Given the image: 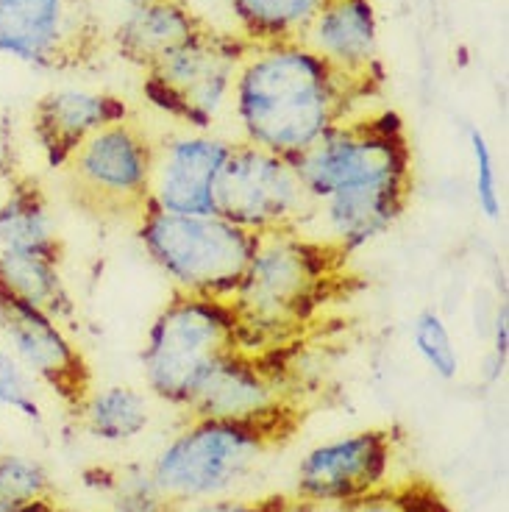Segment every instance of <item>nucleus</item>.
Wrapping results in <instances>:
<instances>
[{
    "instance_id": "5701e85b",
    "label": "nucleus",
    "mask_w": 509,
    "mask_h": 512,
    "mask_svg": "<svg viewBox=\"0 0 509 512\" xmlns=\"http://www.w3.org/2000/svg\"><path fill=\"white\" fill-rule=\"evenodd\" d=\"M87 485L109 493L112 510L109 512H179L181 507L167 499L153 482L151 468L142 465H123V468H92L87 471Z\"/></svg>"
},
{
    "instance_id": "a211bd4d",
    "label": "nucleus",
    "mask_w": 509,
    "mask_h": 512,
    "mask_svg": "<svg viewBox=\"0 0 509 512\" xmlns=\"http://www.w3.org/2000/svg\"><path fill=\"white\" fill-rule=\"evenodd\" d=\"M0 251L37 254L64 265L67 245L59 234L51 198L28 170H14L0 201Z\"/></svg>"
},
{
    "instance_id": "c756f323",
    "label": "nucleus",
    "mask_w": 509,
    "mask_h": 512,
    "mask_svg": "<svg viewBox=\"0 0 509 512\" xmlns=\"http://www.w3.org/2000/svg\"><path fill=\"white\" fill-rule=\"evenodd\" d=\"M56 501H6L0 499V512H51Z\"/></svg>"
},
{
    "instance_id": "c85d7f7f",
    "label": "nucleus",
    "mask_w": 509,
    "mask_h": 512,
    "mask_svg": "<svg viewBox=\"0 0 509 512\" xmlns=\"http://www.w3.org/2000/svg\"><path fill=\"white\" fill-rule=\"evenodd\" d=\"M509 312L507 304H501L496 312V323H493V371L504 373L507 365V351H509Z\"/></svg>"
},
{
    "instance_id": "ddd939ff",
    "label": "nucleus",
    "mask_w": 509,
    "mask_h": 512,
    "mask_svg": "<svg viewBox=\"0 0 509 512\" xmlns=\"http://www.w3.org/2000/svg\"><path fill=\"white\" fill-rule=\"evenodd\" d=\"M395 432L387 426L362 429L309 448L295 468L293 496L337 504L365 496L387 482L395 457Z\"/></svg>"
},
{
    "instance_id": "39448f33",
    "label": "nucleus",
    "mask_w": 509,
    "mask_h": 512,
    "mask_svg": "<svg viewBox=\"0 0 509 512\" xmlns=\"http://www.w3.org/2000/svg\"><path fill=\"white\" fill-rule=\"evenodd\" d=\"M240 348H256L231 298L173 290L153 318L140 362L153 396L184 410L217 359Z\"/></svg>"
},
{
    "instance_id": "dca6fc26",
    "label": "nucleus",
    "mask_w": 509,
    "mask_h": 512,
    "mask_svg": "<svg viewBox=\"0 0 509 512\" xmlns=\"http://www.w3.org/2000/svg\"><path fill=\"white\" fill-rule=\"evenodd\" d=\"M131 117L123 98L112 92L64 90L45 92L31 109V134L51 170H62L92 134Z\"/></svg>"
},
{
    "instance_id": "f8f14e48",
    "label": "nucleus",
    "mask_w": 509,
    "mask_h": 512,
    "mask_svg": "<svg viewBox=\"0 0 509 512\" xmlns=\"http://www.w3.org/2000/svg\"><path fill=\"white\" fill-rule=\"evenodd\" d=\"M0 334L28 376L51 390L64 410L70 415L84 410L95 390V373L59 320L0 290Z\"/></svg>"
},
{
    "instance_id": "9d476101",
    "label": "nucleus",
    "mask_w": 509,
    "mask_h": 512,
    "mask_svg": "<svg viewBox=\"0 0 509 512\" xmlns=\"http://www.w3.org/2000/svg\"><path fill=\"white\" fill-rule=\"evenodd\" d=\"M318 212L290 159L251 142H231L215 190V215L256 234L293 231Z\"/></svg>"
},
{
    "instance_id": "0eeeda50",
    "label": "nucleus",
    "mask_w": 509,
    "mask_h": 512,
    "mask_svg": "<svg viewBox=\"0 0 509 512\" xmlns=\"http://www.w3.org/2000/svg\"><path fill=\"white\" fill-rule=\"evenodd\" d=\"M153 151L131 120L101 128L62 167L67 201L101 223H137L151 204Z\"/></svg>"
},
{
    "instance_id": "7c9ffc66",
    "label": "nucleus",
    "mask_w": 509,
    "mask_h": 512,
    "mask_svg": "<svg viewBox=\"0 0 509 512\" xmlns=\"http://www.w3.org/2000/svg\"><path fill=\"white\" fill-rule=\"evenodd\" d=\"M51 512H92V510H78V507H67V504H59V501H56V504L51 507Z\"/></svg>"
},
{
    "instance_id": "f257e3e1",
    "label": "nucleus",
    "mask_w": 509,
    "mask_h": 512,
    "mask_svg": "<svg viewBox=\"0 0 509 512\" xmlns=\"http://www.w3.org/2000/svg\"><path fill=\"white\" fill-rule=\"evenodd\" d=\"M298 179L329 223V237L357 254L407 212L415 167L398 112L348 117L293 159Z\"/></svg>"
},
{
    "instance_id": "423d86ee",
    "label": "nucleus",
    "mask_w": 509,
    "mask_h": 512,
    "mask_svg": "<svg viewBox=\"0 0 509 512\" xmlns=\"http://www.w3.org/2000/svg\"><path fill=\"white\" fill-rule=\"evenodd\" d=\"M134 231L173 290L234 298L262 234L220 215H173L148 204Z\"/></svg>"
},
{
    "instance_id": "6ab92c4d",
    "label": "nucleus",
    "mask_w": 509,
    "mask_h": 512,
    "mask_svg": "<svg viewBox=\"0 0 509 512\" xmlns=\"http://www.w3.org/2000/svg\"><path fill=\"white\" fill-rule=\"evenodd\" d=\"M0 290L23 298L59 323L76 315L73 295L64 284L62 265L45 256L0 251Z\"/></svg>"
},
{
    "instance_id": "cd10ccee",
    "label": "nucleus",
    "mask_w": 509,
    "mask_h": 512,
    "mask_svg": "<svg viewBox=\"0 0 509 512\" xmlns=\"http://www.w3.org/2000/svg\"><path fill=\"white\" fill-rule=\"evenodd\" d=\"M293 493H270L259 499H209L195 512H287Z\"/></svg>"
},
{
    "instance_id": "b1692460",
    "label": "nucleus",
    "mask_w": 509,
    "mask_h": 512,
    "mask_svg": "<svg viewBox=\"0 0 509 512\" xmlns=\"http://www.w3.org/2000/svg\"><path fill=\"white\" fill-rule=\"evenodd\" d=\"M0 499L59 501L51 471L26 454H0Z\"/></svg>"
},
{
    "instance_id": "4be33fe9",
    "label": "nucleus",
    "mask_w": 509,
    "mask_h": 512,
    "mask_svg": "<svg viewBox=\"0 0 509 512\" xmlns=\"http://www.w3.org/2000/svg\"><path fill=\"white\" fill-rule=\"evenodd\" d=\"M295 512H454L448 504L446 493L440 487L423 479L409 476L398 482H384L373 487L365 496L337 504H320V501H304Z\"/></svg>"
},
{
    "instance_id": "412c9836",
    "label": "nucleus",
    "mask_w": 509,
    "mask_h": 512,
    "mask_svg": "<svg viewBox=\"0 0 509 512\" xmlns=\"http://www.w3.org/2000/svg\"><path fill=\"white\" fill-rule=\"evenodd\" d=\"M78 418L84 421L87 432L95 440L128 443L148 429L151 412H148V401L140 390L126 387V384H115V387L92 390L90 401L84 404V410L78 412Z\"/></svg>"
},
{
    "instance_id": "7ed1b4c3",
    "label": "nucleus",
    "mask_w": 509,
    "mask_h": 512,
    "mask_svg": "<svg viewBox=\"0 0 509 512\" xmlns=\"http://www.w3.org/2000/svg\"><path fill=\"white\" fill-rule=\"evenodd\" d=\"M245 142L293 162L382 90L337 73L301 42L254 45L234 81Z\"/></svg>"
},
{
    "instance_id": "bb28decb",
    "label": "nucleus",
    "mask_w": 509,
    "mask_h": 512,
    "mask_svg": "<svg viewBox=\"0 0 509 512\" xmlns=\"http://www.w3.org/2000/svg\"><path fill=\"white\" fill-rule=\"evenodd\" d=\"M468 142L473 154V190H476V204L484 212V218H501V190H498V170L493 148L484 137L482 128H468Z\"/></svg>"
},
{
    "instance_id": "4468645a",
    "label": "nucleus",
    "mask_w": 509,
    "mask_h": 512,
    "mask_svg": "<svg viewBox=\"0 0 509 512\" xmlns=\"http://www.w3.org/2000/svg\"><path fill=\"white\" fill-rule=\"evenodd\" d=\"M231 142L187 134L153 151L151 201L173 215H215V190Z\"/></svg>"
},
{
    "instance_id": "f03ea898",
    "label": "nucleus",
    "mask_w": 509,
    "mask_h": 512,
    "mask_svg": "<svg viewBox=\"0 0 509 512\" xmlns=\"http://www.w3.org/2000/svg\"><path fill=\"white\" fill-rule=\"evenodd\" d=\"M365 290L368 279L354 268V251L293 229L262 234L231 301L254 346L270 348L340 323L331 309L351 304Z\"/></svg>"
},
{
    "instance_id": "2eb2a0df",
    "label": "nucleus",
    "mask_w": 509,
    "mask_h": 512,
    "mask_svg": "<svg viewBox=\"0 0 509 512\" xmlns=\"http://www.w3.org/2000/svg\"><path fill=\"white\" fill-rule=\"evenodd\" d=\"M298 42L326 59L345 78L376 90L384 87L373 0H326Z\"/></svg>"
},
{
    "instance_id": "f3484780",
    "label": "nucleus",
    "mask_w": 509,
    "mask_h": 512,
    "mask_svg": "<svg viewBox=\"0 0 509 512\" xmlns=\"http://www.w3.org/2000/svg\"><path fill=\"white\" fill-rule=\"evenodd\" d=\"M206 26L209 23L204 17L192 12L184 0H153L131 6V12L115 28L112 42L123 62L134 64L145 73L153 64L162 62L167 53L201 34Z\"/></svg>"
},
{
    "instance_id": "2f4dec72",
    "label": "nucleus",
    "mask_w": 509,
    "mask_h": 512,
    "mask_svg": "<svg viewBox=\"0 0 509 512\" xmlns=\"http://www.w3.org/2000/svg\"><path fill=\"white\" fill-rule=\"evenodd\" d=\"M126 3H131V6H140V3H153V0H126Z\"/></svg>"
},
{
    "instance_id": "20e7f679",
    "label": "nucleus",
    "mask_w": 509,
    "mask_h": 512,
    "mask_svg": "<svg viewBox=\"0 0 509 512\" xmlns=\"http://www.w3.org/2000/svg\"><path fill=\"white\" fill-rule=\"evenodd\" d=\"M309 418L304 398L240 418H190L151 465L153 482L179 507L220 499L254 474L268 454L293 443Z\"/></svg>"
},
{
    "instance_id": "aec40b11",
    "label": "nucleus",
    "mask_w": 509,
    "mask_h": 512,
    "mask_svg": "<svg viewBox=\"0 0 509 512\" xmlns=\"http://www.w3.org/2000/svg\"><path fill=\"white\" fill-rule=\"evenodd\" d=\"M326 0H229L237 34L251 45L298 42Z\"/></svg>"
},
{
    "instance_id": "1a4fd4ad",
    "label": "nucleus",
    "mask_w": 509,
    "mask_h": 512,
    "mask_svg": "<svg viewBox=\"0 0 509 512\" xmlns=\"http://www.w3.org/2000/svg\"><path fill=\"white\" fill-rule=\"evenodd\" d=\"M251 51L254 45L237 31L206 26L145 70L142 92L159 112L204 131L231 98L240 64Z\"/></svg>"
},
{
    "instance_id": "9b49d317",
    "label": "nucleus",
    "mask_w": 509,
    "mask_h": 512,
    "mask_svg": "<svg viewBox=\"0 0 509 512\" xmlns=\"http://www.w3.org/2000/svg\"><path fill=\"white\" fill-rule=\"evenodd\" d=\"M103 51L87 0H0V53L39 70H78Z\"/></svg>"
},
{
    "instance_id": "393cba45",
    "label": "nucleus",
    "mask_w": 509,
    "mask_h": 512,
    "mask_svg": "<svg viewBox=\"0 0 509 512\" xmlns=\"http://www.w3.org/2000/svg\"><path fill=\"white\" fill-rule=\"evenodd\" d=\"M412 343L418 348L423 362L432 368L434 376L443 382H451L459 373V354L454 348V340L448 334V326L437 312H420L415 326H412Z\"/></svg>"
},
{
    "instance_id": "6e6552de",
    "label": "nucleus",
    "mask_w": 509,
    "mask_h": 512,
    "mask_svg": "<svg viewBox=\"0 0 509 512\" xmlns=\"http://www.w3.org/2000/svg\"><path fill=\"white\" fill-rule=\"evenodd\" d=\"M340 320L318 334L270 348H240L217 359L184 410L190 418H240L301 398L304 362L343 329Z\"/></svg>"
},
{
    "instance_id": "a878e982",
    "label": "nucleus",
    "mask_w": 509,
    "mask_h": 512,
    "mask_svg": "<svg viewBox=\"0 0 509 512\" xmlns=\"http://www.w3.org/2000/svg\"><path fill=\"white\" fill-rule=\"evenodd\" d=\"M0 407L17 412L28 423L45 421L31 376L6 346H0Z\"/></svg>"
}]
</instances>
